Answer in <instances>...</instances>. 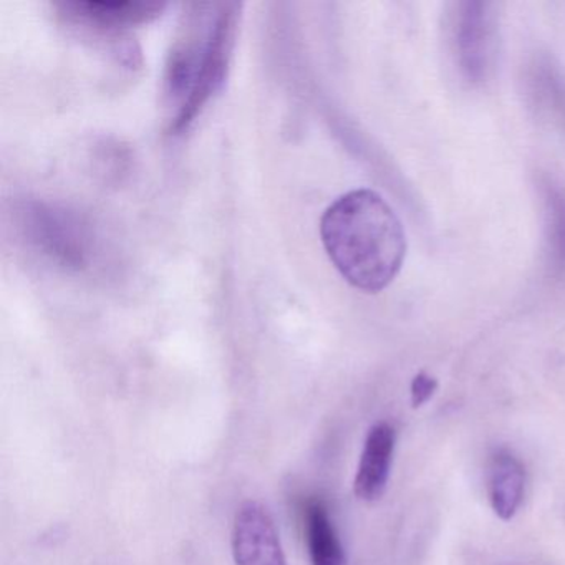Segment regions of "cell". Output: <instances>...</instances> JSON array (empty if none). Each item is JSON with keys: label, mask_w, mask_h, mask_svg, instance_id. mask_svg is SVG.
Listing matches in <instances>:
<instances>
[{"label": "cell", "mask_w": 565, "mask_h": 565, "mask_svg": "<svg viewBox=\"0 0 565 565\" xmlns=\"http://www.w3.org/2000/svg\"><path fill=\"white\" fill-rule=\"evenodd\" d=\"M438 388V382L426 373H418L412 382V405L419 408L425 405Z\"/></svg>", "instance_id": "11"}, {"label": "cell", "mask_w": 565, "mask_h": 565, "mask_svg": "<svg viewBox=\"0 0 565 565\" xmlns=\"http://www.w3.org/2000/svg\"><path fill=\"white\" fill-rule=\"evenodd\" d=\"M395 443L396 433L390 423L380 422L370 428L353 481V491L360 501H379L385 494Z\"/></svg>", "instance_id": "7"}, {"label": "cell", "mask_w": 565, "mask_h": 565, "mask_svg": "<svg viewBox=\"0 0 565 565\" xmlns=\"http://www.w3.org/2000/svg\"><path fill=\"white\" fill-rule=\"evenodd\" d=\"M486 482L492 511L502 521H511L521 508L525 488L524 466L518 456L509 449H495L489 456Z\"/></svg>", "instance_id": "8"}, {"label": "cell", "mask_w": 565, "mask_h": 565, "mask_svg": "<svg viewBox=\"0 0 565 565\" xmlns=\"http://www.w3.org/2000/svg\"><path fill=\"white\" fill-rule=\"evenodd\" d=\"M548 244L555 267L565 273V190L557 186L547 188Z\"/></svg>", "instance_id": "10"}, {"label": "cell", "mask_w": 565, "mask_h": 565, "mask_svg": "<svg viewBox=\"0 0 565 565\" xmlns=\"http://www.w3.org/2000/svg\"><path fill=\"white\" fill-rule=\"evenodd\" d=\"M237 2L188 6L164 65L170 134L181 135L223 90L239 31Z\"/></svg>", "instance_id": "1"}, {"label": "cell", "mask_w": 565, "mask_h": 565, "mask_svg": "<svg viewBox=\"0 0 565 565\" xmlns=\"http://www.w3.org/2000/svg\"><path fill=\"white\" fill-rule=\"evenodd\" d=\"M320 237L340 276L363 292H382L402 270L405 230L375 191L355 190L337 198L320 220Z\"/></svg>", "instance_id": "2"}, {"label": "cell", "mask_w": 565, "mask_h": 565, "mask_svg": "<svg viewBox=\"0 0 565 565\" xmlns=\"http://www.w3.org/2000/svg\"><path fill=\"white\" fill-rule=\"evenodd\" d=\"M489 4L466 2L456 24V52L462 75L472 84L484 81L494 55V18Z\"/></svg>", "instance_id": "5"}, {"label": "cell", "mask_w": 565, "mask_h": 565, "mask_svg": "<svg viewBox=\"0 0 565 565\" xmlns=\"http://www.w3.org/2000/svg\"><path fill=\"white\" fill-rule=\"evenodd\" d=\"M28 243L41 256L67 270H84L95 254L90 226L77 214L49 203H28L21 210Z\"/></svg>", "instance_id": "3"}, {"label": "cell", "mask_w": 565, "mask_h": 565, "mask_svg": "<svg viewBox=\"0 0 565 565\" xmlns=\"http://www.w3.org/2000/svg\"><path fill=\"white\" fill-rule=\"evenodd\" d=\"M231 548L236 565H287L276 522L260 502L247 501L237 509Z\"/></svg>", "instance_id": "4"}, {"label": "cell", "mask_w": 565, "mask_h": 565, "mask_svg": "<svg viewBox=\"0 0 565 565\" xmlns=\"http://www.w3.org/2000/svg\"><path fill=\"white\" fill-rule=\"evenodd\" d=\"M306 541L310 565H347L345 548L329 511L320 501L306 512Z\"/></svg>", "instance_id": "9"}, {"label": "cell", "mask_w": 565, "mask_h": 565, "mask_svg": "<svg viewBox=\"0 0 565 565\" xmlns=\"http://www.w3.org/2000/svg\"><path fill=\"white\" fill-rule=\"evenodd\" d=\"M62 15L92 31L114 34L124 29L148 24L160 18L164 4L157 2H61Z\"/></svg>", "instance_id": "6"}]
</instances>
